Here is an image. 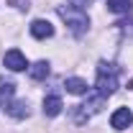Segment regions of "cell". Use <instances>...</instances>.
Here are the masks:
<instances>
[{"label":"cell","mask_w":133,"mask_h":133,"mask_svg":"<svg viewBox=\"0 0 133 133\" xmlns=\"http://www.w3.org/2000/svg\"><path fill=\"white\" fill-rule=\"evenodd\" d=\"M66 3H72V8H79V10H84V5H90L92 0H66Z\"/></svg>","instance_id":"12"},{"label":"cell","mask_w":133,"mask_h":133,"mask_svg":"<svg viewBox=\"0 0 133 133\" xmlns=\"http://www.w3.org/2000/svg\"><path fill=\"white\" fill-rule=\"evenodd\" d=\"M62 108H64V102H62L59 95H46V97H44V115L54 118V115L62 113Z\"/></svg>","instance_id":"8"},{"label":"cell","mask_w":133,"mask_h":133,"mask_svg":"<svg viewBox=\"0 0 133 133\" xmlns=\"http://www.w3.org/2000/svg\"><path fill=\"white\" fill-rule=\"evenodd\" d=\"M102 105H105V95L95 92L92 97H87V102H84V105H79L82 110H79V118H77V120H87V118H92L95 113H100V110H102Z\"/></svg>","instance_id":"4"},{"label":"cell","mask_w":133,"mask_h":133,"mask_svg":"<svg viewBox=\"0 0 133 133\" xmlns=\"http://www.w3.org/2000/svg\"><path fill=\"white\" fill-rule=\"evenodd\" d=\"M108 10L110 13H131L133 10V0H108Z\"/></svg>","instance_id":"10"},{"label":"cell","mask_w":133,"mask_h":133,"mask_svg":"<svg viewBox=\"0 0 133 133\" xmlns=\"http://www.w3.org/2000/svg\"><path fill=\"white\" fill-rule=\"evenodd\" d=\"M131 123H133V113L128 110V108H118L115 113L110 115V125H113L115 131H125Z\"/></svg>","instance_id":"6"},{"label":"cell","mask_w":133,"mask_h":133,"mask_svg":"<svg viewBox=\"0 0 133 133\" xmlns=\"http://www.w3.org/2000/svg\"><path fill=\"white\" fill-rule=\"evenodd\" d=\"M5 66L10 69V72H23L26 66H28V62H26V56L21 54L18 49H10V51H5Z\"/></svg>","instance_id":"5"},{"label":"cell","mask_w":133,"mask_h":133,"mask_svg":"<svg viewBox=\"0 0 133 133\" xmlns=\"http://www.w3.org/2000/svg\"><path fill=\"white\" fill-rule=\"evenodd\" d=\"M64 87H66V92H72V95H84L87 92V82L79 79V77H69L64 82Z\"/></svg>","instance_id":"9"},{"label":"cell","mask_w":133,"mask_h":133,"mask_svg":"<svg viewBox=\"0 0 133 133\" xmlns=\"http://www.w3.org/2000/svg\"><path fill=\"white\" fill-rule=\"evenodd\" d=\"M8 3H13L16 8H21V10H26V8H28V0H8Z\"/></svg>","instance_id":"13"},{"label":"cell","mask_w":133,"mask_h":133,"mask_svg":"<svg viewBox=\"0 0 133 133\" xmlns=\"http://www.w3.org/2000/svg\"><path fill=\"white\" fill-rule=\"evenodd\" d=\"M56 13L64 18V23L69 26V31L74 33V36H82L87 31V26H90V18L84 16V10H79V8H69V5L64 8V5H59Z\"/></svg>","instance_id":"3"},{"label":"cell","mask_w":133,"mask_h":133,"mask_svg":"<svg viewBox=\"0 0 133 133\" xmlns=\"http://www.w3.org/2000/svg\"><path fill=\"white\" fill-rule=\"evenodd\" d=\"M31 77L36 82H41V79H46L49 77V62H36L31 66Z\"/></svg>","instance_id":"11"},{"label":"cell","mask_w":133,"mask_h":133,"mask_svg":"<svg viewBox=\"0 0 133 133\" xmlns=\"http://www.w3.org/2000/svg\"><path fill=\"white\" fill-rule=\"evenodd\" d=\"M100 95L110 97L113 92L118 90V66L115 64H108V62H100L97 64V82H95Z\"/></svg>","instance_id":"2"},{"label":"cell","mask_w":133,"mask_h":133,"mask_svg":"<svg viewBox=\"0 0 133 133\" xmlns=\"http://www.w3.org/2000/svg\"><path fill=\"white\" fill-rule=\"evenodd\" d=\"M31 36L33 38H51L54 36V26L49 21H44V18H36L31 23Z\"/></svg>","instance_id":"7"},{"label":"cell","mask_w":133,"mask_h":133,"mask_svg":"<svg viewBox=\"0 0 133 133\" xmlns=\"http://www.w3.org/2000/svg\"><path fill=\"white\" fill-rule=\"evenodd\" d=\"M13 95H16V84H10V82L0 84V105H3V110L8 115L18 118V120L21 118H28V102H21Z\"/></svg>","instance_id":"1"}]
</instances>
